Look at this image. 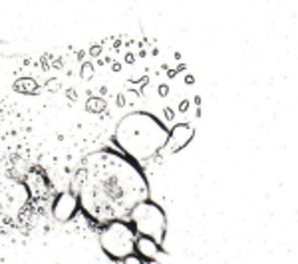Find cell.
I'll use <instances>...</instances> for the list:
<instances>
[{
  "label": "cell",
  "instance_id": "obj_6",
  "mask_svg": "<svg viewBox=\"0 0 298 264\" xmlns=\"http://www.w3.org/2000/svg\"><path fill=\"white\" fill-rule=\"evenodd\" d=\"M195 137V127L189 123H177L171 131H167V141H165V151L167 153H177L183 147H187V143H191V139Z\"/></svg>",
  "mask_w": 298,
  "mask_h": 264
},
{
  "label": "cell",
  "instance_id": "obj_4",
  "mask_svg": "<svg viewBox=\"0 0 298 264\" xmlns=\"http://www.w3.org/2000/svg\"><path fill=\"white\" fill-rule=\"evenodd\" d=\"M136 239L138 235L126 221H112L100 231V247L114 261H124L132 257L136 249Z\"/></svg>",
  "mask_w": 298,
  "mask_h": 264
},
{
  "label": "cell",
  "instance_id": "obj_13",
  "mask_svg": "<svg viewBox=\"0 0 298 264\" xmlns=\"http://www.w3.org/2000/svg\"><path fill=\"white\" fill-rule=\"evenodd\" d=\"M122 263L124 264H144V261H142L138 255H132V257H128V259H124Z\"/></svg>",
  "mask_w": 298,
  "mask_h": 264
},
{
  "label": "cell",
  "instance_id": "obj_18",
  "mask_svg": "<svg viewBox=\"0 0 298 264\" xmlns=\"http://www.w3.org/2000/svg\"><path fill=\"white\" fill-rule=\"evenodd\" d=\"M144 264H161L159 261H148V263H144Z\"/></svg>",
  "mask_w": 298,
  "mask_h": 264
},
{
  "label": "cell",
  "instance_id": "obj_10",
  "mask_svg": "<svg viewBox=\"0 0 298 264\" xmlns=\"http://www.w3.org/2000/svg\"><path fill=\"white\" fill-rule=\"evenodd\" d=\"M86 111H90V113H102V111H106V99L104 97H90L88 101H86Z\"/></svg>",
  "mask_w": 298,
  "mask_h": 264
},
{
  "label": "cell",
  "instance_id": "obj_2",
  "mask_svg": "<svg viewBox=\"0 0 298 264\" xmlns=\"http://www.w3.org/2000/svg\"><path fill=\"white\" fill-rule=\"evenodd\" d=\"M167 141L165 125L146 111L126 115L116 129V143L136 161H149L157 157Z\"/></svg>",
  "mask_w": 298,
  "mask_h": 264
},
{
  "label": "cell",
  "instance_id": "obj_16",
  "mask_svg": "<svg viewBox=\"0 0 298 264\" xmlns=\"http://www.w3.org/2000/svg\"><path fill=\"white\" fill-rule=\"evenodd\" d=\"M68 97H70L72 101H76V99H78V95H76V89H70V91H68Z\"/></svg>",
  "mask_w": 298,
  "mask_h": 264
},
{
  "label": "cell",
  "instance_id": "obj_7",
  "mask_svg": "<svg viewBox=\"0 0 298 264\" xmlns=\"http://www.w3.org/2000/svg\"><path fill=\"white\" fill-rule=\"evenodd\" d=\"M24 185L30 191V195L36 199H46L50 195V183H48L46 175H42L40 171H34V169L28 171L24 175Z\"/></svg>",
  "mask_w": 298,
  "mask_h": 264
},
{
  "label": "cell",
  "instance_id": "obj_5",
  "mask_svg": "<svg viewBox=\"0 0 298 264\" xmlns=\"http://www.w3.org/2000/svg\"><path fill=\"white\" fill-rule=\"evenodd\" d=\"M78 195H74L72 191H64L56 197L54 205H52V215L58 223H68L74 219V215L78 213Z\"/></svg>",
  "mask_w": 298,
  "mask_h": 264
},
{
  "label": "cell",
  "instance_id": "obj_15",
  "mask_svg": "<svg viewBox=\"0 0 298 264\" xmlns=\"http://www.w3.org/2000/svg\"><path fill=\"white\" fill-rule=\"evenodd\" d=\"M58 88H60V84H58V82H50V84H48V89H54V91H56Z\"/></svg>",
  "mask_w": 298,
  "mask_h": 264
},
{
  "label": "cell",
  "instance_id": "obj_8",
  "mask_svg": "<svg viewBox=\"0 0 298 264\" xmlns=\"http://www.w3.org/2000/svg\"><path fill=\"white\" fill-rule=\"evenodd\" d=\"M134 253H138V257L142 261H159V257H161L159 245L155 241H151V239H146V237H138L136 239Z\"/></svg>",
  "mask_w": 298,
  "mask_h": 264
},
{
  "label": "cell",
  "instance_id": "obj_14",
  "mask_svg": "<svg viewBox=\"0 0 298 264\" xmlns=\"http://www.w3.org/2000/svg\"><path fill=\"white\" fill-rule=\"evenodd\" d=\"M167 93H169V88H167V86H161V88H159V95H163V97H165Z\"/></svg>",
  "mask_w": 298,
  "mask_h": 264
},
{
  "label": "cell",
  "instance_id": "obj_11",
  "mask_svg": "<svg viewBox=\"0 0 298 264\" xmlns=\"http://www.w3.org/2000/svg\"><path fill=\"white\" fill-rule=\"evenodd\" d=\"M12 163H14V167H10L12 175L22 177V175H26V173L30 171V169H28V163H26V159H20V157H16V159H12Z\"/></svg>",
  "mask_w": 298,
  "mask_h": 264
},
{
  "label": "cell",
  "instance_id": "obj_1",
  "mask_svg": "<svg viewBox=\"0 0 298 264\" xmlns=\"http://www.w3.org/2000/svg\"><path fill=\"white\" fill-rule=\"evenodd\" d=\"M142 201H148V183L128 159L114 153H96L88 159L78 203L96 223L122 221Z\"/></svg>",
  "mask_w": 298,
  "mask_h": 264
},
{
  "label": "cell",
  "instance_id": "obj_3",
  "mask_svg": "<svg viewBox=\"0 0 298 264\" xmlns=\"http://www.w3.org/2000/svg\"><path fill=\"white\" fill-rule=\"evenodd\" d=\"M130 227L134 229L136 235L146 237L155 241L157 245L163 241L165 231H167V217L163 213V209L151 201H142L140 205H136L130 213Z\"/></svg>",
  "mask_w": 298,
  "mask_h": 264
},
{
  "label": "cell",
  "instance_id": "obj_12",
  "mask_svg": "<svg viewBox=\"0 0 298 264\" xmlns=\"http://www.w3.org/2000/svg\"><path fill=\"white\" fill-rule=\"evenodd\" d=\"M80 76H82V80L90 82V80L94 78V66H92L90 62H84V64H82V70H80Z\"/></svg>",
  "mask_w": 298,
  "mask_h": 264
},
{
  "label": "cell",
  "instance_id": "obj_9",
  "mask_svg": "<svg viewBox=\"0 0 298 264\" xmlns=\"http://www.w3.org/2000/svg\"><path fill=\"white\" fill-rule=\"evenodd\" d=\"M14 91L18 93H24V95H32L38 91V82L32 80V78H20L14 82Z\"/></svg>",
  "mask_w": 298,
  "mask_h": 264
},
{
  "label": "cell",
  "instance_id": "obj_17",
  "mask_svg": "<svg viewBox=\"0 0 298 264\" xmlns=\"http://www.w3.org/2000/svg\"><path fill=\"white\" fill-rule=\"evenodd\" d=\"M187 107H189V103H187V101H183V103H181V111H185Z\"/></svg>",
  "mask_w": 298,
  "mask_h": 264
}]
</instances>
